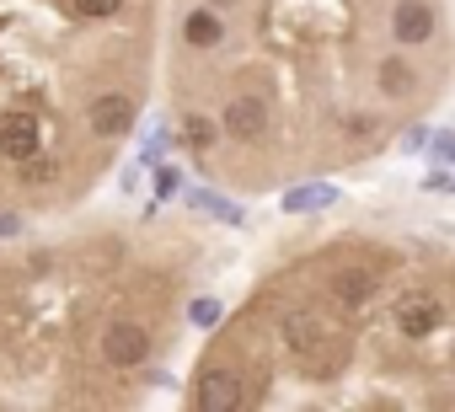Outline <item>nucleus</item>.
<instances>
[{
	"label": "nucleus",
	"instance_id": "11",
	"mask_svg": "<svg viewBox=\"0 0 455 412\" xmlns=\"http://www.w3.org/2000/svg\"><path fill=\"white\" fill-rule=\"evenodd\" d=\"M209 139H214V123H209V118H198V113H188V118H182V145L209 150Z\"/></svg>",
	"mask_w": 455,
	"mask_h": 412
},
{
	"label": "nucleus",
	"instance_id": "6",
	"mask_svg": "<svg viewBox=\"0 0 455 412\" xmlns=\"http://www.w3.org/2000/svg\"><path fill=\"white\" fill-rule=\"evenodd\" d=\"M86 123H92V134L118 139V134H129V123H134V102H129L124 91H108V97H97V102H92Z\"/></svg>",
	"mask_w": 455,
	"mask_h": 412
},
{
	"label": "nucleus",
	"instance_id": "12",
	"mask_svg": "<svg viewBox=\"0 0 455 412\" xmlns=\"http://www.w3.org/2000/svg\"><path fill=\"white\" fill-rule=\"evenodd\" d=\"M70 6H76L81 17H92V22H108V17L124 12V0H70Z\"/></svg>",
	"mask_w": 455,
	"mask_h": 412
},
{
	"label": "nucleus",
	"instance_id": "5",
	"mask_svg": "<svg viewBox=\"0 0 455 412\" xmlns=\"http://www.w3.org/2000/svg\"><path fill=\"white\" fill-rule=\"evenodd\" d=\"M391 38L402 49H418V44L434 38V6L428 0H396L391 6Z\"/></svg>",
	"mask_w": 455,
	"mask_h": 412
},
{
	"label": "nucleus",
	"instance_id": "14",
	"mask_svg": "<svg viewBox=\"0 0 455 412\" xmlns=\"http://www.w3.org/2000/svg\"><path fill=\"white\" fill-rule=\"evenodd\" d=\"M209 6H214V12H236V6H242V0H209Z\"/></svg>",
	"mask_w": 455,
	"mask_h": 412
},
{
	"label": "nucleus",
	"instance_id": "9",
	"mask_svg": "<svg viewBox=\"0 0 455 412\" xmlns=\"http://www.w3.org/2000/svg\"><path fill=\"white\" fill-rule=\"evenodd\" d=\"M236 396H242V385H236V375H231V369H209V375L198 380V407H209V412L236 407Z\"/></svg>",
	"mask_w": 455,
	"mask_h": 412
},
{
	"label": "nucleus",
	"instance_id": "1",
	"mask_svg": "<svg viewBox=\"0 0 455 412\" xmlns=\"http://www.w3.org/2000/svg\"><path fill=\"white\" fill-rule=\"evenodd\" d=\"M268 123H274V107H268V97H258V91L231 97V102H225V113H220V129L231 134V139H242V145H258V139L268 134Z\"/></svg>",
	"mask_w": 455,
	"mask_h": 412
},
{
	"label": "nucleus",
	"instance_id": "13",
	"mask_svg": "<svg viewBox=\"0 0 455 412\" xmlns=\"http://www.w3.org/2000/svg\"><path fill=\"white\" fill-rule=\"evenodd\" d=\"M22 166H28V171H22L28 182H49V177H54V161H44V155H28Z\"/></svg>",
	"mask_w": 455,
	"mask_h": 412
},
{
	"label": "nucleus",
	"instance_id": "10",
	"mask_svg": "<svg viewBox=\"0 0 455 412\" xmlns=\"http://www.w3.org/2000/svg\"><path fill=\"white\" fill-rule=\"evenodd\" d=\"M375 81H380V91H386V97H407V91L418 86V70H412L402 54H391V59H380Z\"/></svg>",
	"mask_w": 455,
	"mask_h": 412
},
{
	"label": "nucleus",
	"instance_id": "4",
	"mask_svg": "<svg viewBox=\"0 0 455 412\" xmlns=\"http://www.w3.org/2000/svg\"><path fill=\"white\" fill-rule=\"evenodd\" d=\"M439 321H444V305H439L434 295L412 289V295L396 300V327H402V337H434Z\"/></svg>",
	"mask_w": 455,
	"mask_h": 412
},
{
	"label": "nucleus",
	"instance_id": "8",
	"mask_svg": "<svg viewBox=\"0 0 455 412\" xmlns=\"http://www.w3.org/2000/svg\"><path fill=\"white\" fill-rule=\"evenodd\" d=\"M332 295H338L348 311H359V305L375 300V273H370V268H338V273H332Z\"/></svg>",
	"mask_w": 455,
	"mask_h": 412
},
{
	"label": "nucleus",
	"instance_id": "3",
	"mask_svg": "<svg viewBox=\"0 0 455 412\" xmlns=\"http://www.w3.org/2000/svg\"><path fill=\"white\" fill-rule=\"evenodd\" d=\"M38 145H44V123L33 118V113H6L0 118V155L6 161H28V155H38Z\"/></svg>",
	"mask_w": 455,
	"mask_h": 412
},
{
	"label": "nucleus",
	"instance_id": "7",
	"mask_svg": "<svg viewBox=\"0 0 455 412\" xmlns=\"http://www.w3.org/2000/svg\"><path fill=\"white\" fill-rule=\"evenodd\" d=\"M182 44H188V49H204V54L220 49V44H225V22H220V12H214V6H193V12L182 17Z\"/></svg>",
	"mask_w": 455,
	"mask_h": 412
},
{
	"label": "nucleus",
	"instance_id": "2",
	"mask_svg": "<svg viewBox=\"0 0 455 412\" xmlns=\"http://www.w3.org/2000/svg\"><path fill=\"white\" fill-rule=\"evenodd\" d=\"M102 359H108L113 369L145 364V359H150V332H145L140 321H113V327L102 332Z\"/></svg>",
	"mask_w": 455,
	"mask_h": 412
}]
</instances>
